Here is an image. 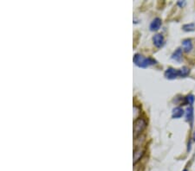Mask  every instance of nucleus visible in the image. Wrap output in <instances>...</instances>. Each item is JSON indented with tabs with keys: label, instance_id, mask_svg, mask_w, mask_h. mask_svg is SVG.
I'll return each mask as SVG.
<instances>
[{
	"label": "nucleus",
	"instance_id": "20e7f679",
	"mask_svg": "<svg viewBox=\"0 0 195 171\" xmlns=\"http://www.w3.org/2000/svg\"><path fill=\"white\" fill-rule=\"evenodd\" d=\"M153 45L156 48H161L164 43H165V40L161 34H156L153 36Z\"/></svg>",
	"mask_w": 195,
	"mask_h": 171
},
{
	"label": "nucleus",
	"instance_id": "2eb2a0df",
	"mask_svg": "<svg viewBox=\"0 0 195 171\" xmlns=\"http://www.w3.org/2000/svg\"><path fill=\"white\" fill-rule=\"evenodd\" d=\"M193 141H195V132L193 133Z\"/></svg>",
	"mask_w": 195,
	"mask_h": 171
},
{
	"label": "nucleus",
	"instance_id": "0eeeda50",
	"mask_svg": "<svg viewBox=\"0 0 195 171\" xmlns=\"http://www.w3.org/2000/svg\"><path fill=\"white\" fill-rule=\"evenodd\" d=\"M184 113H185V112L181 107H175L173 109V112H172V118L173 119H181L184 115Z\"/></svg>",
	"mask_w": 195,
	"mask_h": 171
},
{
	"label": "nucleus",
	"instance_id": "dca6fc26",
	"mask_svg": "<svg viewBox=\"0 0 195 171\" xmlns=\"http://www.w3.org/2000/svg\"><path fill=\"white\" fill-rule=\"evenodd\" d=\"M183 171H188V170H187V169H184V170H183Z\"/></svg>",
	"mask_w": 195,
	"mask_h": 171
},
{
	"label": "nucleus",
	"instance_id": "f03ea898",
	"mask_svg": "<svg viewBox=\"0 0 195 171\" xmlns=\"http://www.w3.org/2000/svg\"><path fill=\"white\" fill-rule=\"evenodd\" d=\"M147 127V122L142 118H138L133 122V136L137 138Z\"/></svg>",
	"mask_w": 195,
	"mask_h": 171
},
{
	"label": "nucleus",
	"instance_id": "f8f14e48",
	"mask_svg": "<svg viewBox=\"0 0 195 171\" xmlns=\"http://www.w3.org/2000/svg\"><path fill=\"white\" fill-rule=\"evenodd\" d=\"M195 100V98L193 94H189L186 96V98H185V104H193V102H194Z\"/></svg>",
	"mask_w": 195,
	"mask_h": 171
},
{
	"label": "nucleus",
	"instance_id": "ddd939ff",
	"mask_svg": "<svg viewBox=\"0 0 195 171\" xmlns=\"http://www.w3.org/2000/svg\"><path fill=\"white\" fill-rule=\"evenodd\" d=\"M180 70H181V77H183V78L186 77L190 74V69L187 66H183Z\"/></svg>",
	"mask_w": 195,
	"mask_h": 171
},
{
	"label": "nucleus",
	"instance_id": "1a4fd4ad",
	"mask_svg": "<svg viewBox=\"0 0 195 171\" xmlns=\"http://www.w3.org/2000/svg\"><path fill=\"white\" fill-rule=\"evenodd\" d=\"M182 47L184 51L186 53H189L193 49V43L191 39H185L182 42Z\"/></svg>",
	"mask_w": 195,
	"mask_h": 171
},
{
	"label": "nucleus",
	"instance_id": "423d86ee",
	"mask_svg": "<svg viewBox=\"0 0 195 171\" xmlns=\"http://www.w3.org/2000/svg\"><path fill=\"white\" fill-rule=\"evenodd\" d=\"M161 19L159 18V17H156L153 20L150 24V29L152 31H157L159 28H161Z\"/></svg>",
	"mask_w": 195,
	"mask_h": 171
},
{
	"label": "nucleus",
	"instance_id": "9d476101",
	"mask_svg": "<svg viewBox=\"0 0 195 171\" xmlns=\"http://www.w3.org/2000/svg\"><path fill=\"white\" fill-rule=\"evenodd\" d=\"M143 155H144V151L141 149H140V148L135 149L134 151H133V164H135L139 160H141V158L143 157Z\"/></svg>",
	"mask_w": 195,
	"mask_h": 171
},
{
	"label": "nucleus",
	"instance_id": "6e6552de",
	"mask_svg": "<svg viewBox=\"0 0 195 171\" xmlns=\"http://www.w3.org/2000/svg\"><path fill=\"white\" fill-rule=\"evenodd\" d=\"M182 56H183V54H182V49L179 48H177L174 52L173 53L171 58L173 59V60H174L175 62H181V61H182Z\"/></svg>",
	"mask_w": 195,
	"mask_h": 171
},
{
	"label": "nucleus",
	"instance_id": "7ed1b4c3",
	"mask_svg": "<svg viewBox=\"0 0 195 171\" xmlns=\"http://www.w3.org/2000/svg\"><path fill=\"white\" fill-rule=\"evenodd\" d=\"M164 76L166 77V79H168V80H174L179 76L181 77V70L173 68V67H168L164 73Z\"/></svg>",
	"mask_w": 195,
	"mask_h": 171
},
{
	"label": "nucleus",
	"instance_id": "4468645a",
	"mask_svg": "<svg viewBox=\"0 0 195 171\" xmlns=\"http://www.w3.org/2000/svg\"><path fill=\"white\" fill-rule=\"evenodd\" d=\"M177 5H180L181 8H182V7H183L184 5H186V2H185V1H179V2L177 3Z\"/></svg>",
	"mask_w": 195,
	"mask_h": 171
},
{
	"label": "nucleus",
	"instance_id": "39448f33",
	"mask_svg": "<svg viewBox=\"0 0 195 171\" xmlns=\"http://www.w3.org/2000/svg\"><path fill=\"white\" fill-rule=\"evenodd\" d=\"M193 118H194V116H193V108L192 105H190L186 110V121L191 124V127H193Z\"/></svg>",
	"mask_w": 195,
	"mask_h": 171
},
{
	"label": "nucleus",
	"instance_id": "f257e3e1",
	"mask_svg": "<svg viewBox=\"0 0 195 171\" xmlns=\"http://www.w3.org/2000/svg\"><path fill=\"white\" fill-rule=\"evenodd\" d=\"M133 61V63L136 66H139V67H141V68H146V67H148V66H152V65H155L157 63V62L151 57H145L143 56L142 55H140V54L134 55Z\"/></svg>",
	"mask_w": 195,
	"mask_h": 171
},
{
	"label": "nucleus",
	"instance_id": "9b49d317",
	"mask_svg": "<svg viewBox=\"0 0 195 171\" xmlns=\"http://www.w3.org/2000/svg\"><path fill=\"white\" fill-rule=\"evenodd\" d=\"M183 30H185V31H193L195 30V24H193V23H191V24H185V25H183Z\"/></svg>",
	"mask_w": 195,
	"mask_h": 171
}]
</instances>
